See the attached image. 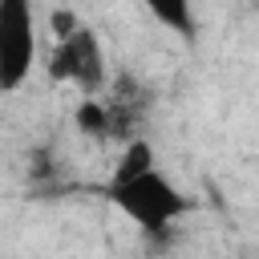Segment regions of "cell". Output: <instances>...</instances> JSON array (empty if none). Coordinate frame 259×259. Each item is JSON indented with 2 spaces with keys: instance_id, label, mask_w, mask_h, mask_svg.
<instances>
[{
  "instance_id": "1",
  "label": "cell",
  "mask_w": 259,
  "mask_h": 259,
  "mask_svg": "<svg viewBox=\"0 0 259 259\" xmlns=\"http://www.w3.org/2000/svg\"><path fill=\"white\" fill-rule=\"evenodd\" d=\"M49 32H53L49 77L57 85L77 89L81 97H97L109 85V65H105V49H101L97 32L69 8L49 12Z\"/></svg>"
},
{
  "instance_id": "2",
  "label": "cell",
  "mask_w": 259,
  "mask_h": 259,
  "mask_svg": "<svg viewBox=\"0 0 259 259\" xmlns=\"http://www.w3.org/2000/svg\"><path fill=\"white\" fill-rule=\"evenodd\" d=\"M109 198L121 206L125 219H134L146 235H162L170 231L182 214H186V198L182 190L154 166L146 174H134V178H121V182H109Z\"/></svg>"
},
{
  "instance_id": "3",
  "label": "cell",
  "mask_w": 259,
  "mask_h": 259,
  "mask_svg": "<svg viewBox=\"0 0 259 259\" xmlns=\"http://www.w3.org/2000/svg\"><path fill=\"white\" fill-rule=\"evenodd\" d=\"M36 61V4L0 0V93H16Z\"/></svg>"
},
{
  "instance_id": "4",
  "label": "cell",
  "mask_w": 259,
  "mask_h": 259,
  "mask_svg": "<svg viewBox=\"0 0 259 259\" xmlns=\"http://www.w3.org/2000/svg\"><path fill=\"white\" fill-rule=\"evenodd\" d=\"M142 4H146L166 28L190 36V28H194V8H190V0H142Z\"/></svg>"
}]
</instances>
